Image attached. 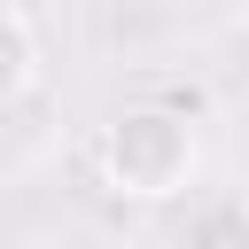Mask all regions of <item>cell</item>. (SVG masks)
<instances>
[{"mask_svg": "<svg viewBox=\"0 0 249 249\" xmlns=\"http://www.w3.org/2000/svg\"><path fill=\"white\" fill-rule=\"evenodd\" d=\"M195 163H202V140L179 109L163 101H140V109H117L101 124V179L124 195V202H171L195 187Z\"/></svg>", "mask_w": 249, "mask_h": 249, "instance_id": "cell-1", "label": "cell"}, {"mask_svg": "<svg viewBox=\"0 0 249 249\" xmlns=\"http://www.w3.org/2000/svg\"><path fill=\"white\" fill-rule=\"evenodd\" d=\"M39 86V31L16 0H0V109H16Z\"/></svg>", "mask_w": 249, "mask_h": 249, "instance_id": "cell-2", "label": "cell"}, {"mask_svg": "<svg viewBox=\"0 0 249 249\" xmlns=\"http://www.w3.org/2000/svg\"><path fill=\"white\" fill-rule=\"evenodd\" d=\"M187 241H249V195H226L202 218H187Z\"/></svg>", "mask_w": 249, "mask_h": 249, "instance_id": "cell-3", "label": "cell"}]
</instances>
